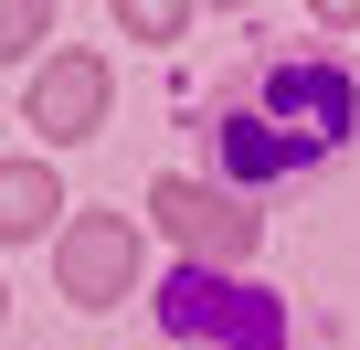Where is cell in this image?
<instances>
[{
    "mask_svg": "<svg viewBox=\"0 0 360 350\" xmlns=\"http://www.w3.org/2000/svg\"><path fill=\"white\" fill-rule=\"evenodd\" d=\"M360 117V85L339 64H276L255 106H233L212 138H223V170L233 181H286V170H318Z\"/></svg>",
    "mask_w": 360,
    "mask_h": 350,
    "instance_id": "cell-1",
    "label": "cell"
},
{
    "mask_svg": "<svg viewBox=\"0 0 360 350\" xmlns=\"http://www.w3.org/2000/svg\"><path fill=\"white\" fill-rule=\"evenodd\" d=\"M159 318H169V350H286L276 308L233 276H169Z\"/></svg>",
    "mask_w": 360,
    "mask_h": 350,
    "instance_id": "cell-2",
    "label": "cell"
},
{
    "mask_svg": "<svg viewBox=\"0 0 360 350\" xmlns=\"http://www.w3.org/2000/svg\"><path fill=\"white\" fill-rule=\"evenodd\" d=\"M148 213L169 223V244H180V255H202L212 276L255 255V213H244L233 192H202V181H159V192H148Z\"/></svg>",
    "mask_w": 360,
    "mask_h": 350,
    "instance_id": "cell-3",
    "label": "cell"
},
{
    "mask_svg": "<svg viewBox=\"0 0 360 350\" xmlns=\"http://www.w3.org/2000/svg\"><path fill=\"white\" fill-rule=\"evenodd\" d=\"M53 276H64L75 308H106V297H127V276H138V234H127L117 213H85V223H64Z\"/></svg>",
    "mask_w": 360,
    "mask_h": 350,
    "instance_id": "cell-4",
    "label": "cell"
},
{
    "mask_svg": "<svg viewBox=\"0 0 360 350\" xmlns=\"http://www.w3.org/2000/svg\"><path fill=\"white\" fill-rule=\"evenodd\" d=\"M96 117H106V64H96V54H64V64H43V85H32V127H43L53 149H75Z\"/></svg>",
    "mask_w": 360,
    "mask_h": 350,
    "instance_id": "cell-5",
    "label": "cell"
},
{
    "mask_svg": "<svg viewBox=\"0 0 360 350\" xmlns=\"http://www.w3.org/2000/svg\"><path fill=\"white\" fill-rule=\"evenodd\" d=\"M64 213V192H53V170L43 159H0V244H22V234H43Z\"/></svg>",
    "mask_w": 360,
    "mask_h": 350,
    "instance_id": "cell-6",
    "label": "cell"
},
{
    "mask_svg": "<svg viewBox=\"0 0 360 350\" xmlns=\"http://www.w3.org/2000/svg\"><path fill=\"white\" fill-rule=\"evenodd\" d=\"M180 22H191L180 0H127V32H138V43H180Z\"/></svg>",
    "mask_w": 360,
    "mask_h": 350,
    "instance_id": "cell-7",
    "label": "cell"
},
{
    "mask_svg": "<svg viewBox=\"0 0 360 350\" xmlns=\"http://www.w3.org/2000/svg\"><path fill=\"white\" fill-rule=\"evenodd\" d=\"M43 22H53V11H32V0H11V11H0V64H11V54H32V43H43Z\"/></svg>",
    "mask_w": 360,
    "mask_h": 350,
    "instance_id": "cell-8",
    "label": "cell"
}]
</instances>
